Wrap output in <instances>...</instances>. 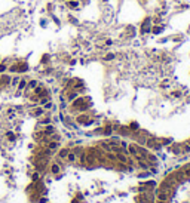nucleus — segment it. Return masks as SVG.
<instances>
[{
  "label": "nucleus",
  "instance_id": "14",
  "mask_svg": "<svg viewBox=\"0 0 190 203\" xmlns=\"http://www.w3.org/2000/svg\"><path fill=\"white\" fill-rule=\"evenodd\" d=\"M5 68H6V67H5V64H0V73H3V71H5Z\"/></svg>",
  "mask_w": 190,
  "mask_h": 203
},
{
  "label": "nucleus",
  "instance_id": "17",
  "mask_svg": "<svg viewBox=\"0 0 190 203\" xmlns=\"http://www.w3.org/2000/svg\"><path fill=\"white\" fill-rule=\"evenodd\" d=\"M70 6H71V7H77V2H71Z\"/></svg>",
  "mask_w": 190,
  "mask_h": 203
},
{
  "label": "nucleus",
  "instance_id": "15",
  "mask_svg": "<svg viewBox=\"0 0 190 203\" xmlns=\"http://www.w3.org/2000/svg\"><path fill=\"white\" fill-rule=\"evenodd\" d=\"M111 58H114V55H113V54H110V55H107V56H106V59H107V61H108V59H111Z\"/></svg>",
  "mask_w": 190,
  "mask_h": 203
},
{
  "label": "nucleus",
  "instance_id": "11",
  "mask_svg": "<svg viewBox=\"0 0 190 203\" xmlns=\"http://www.w3.org/2000/svg\"><path fill=\"white\" fill-rule=\"evenodd\" d=\"M24 87H25V82L21 80V82H19V89H24Z\"/></svg>",
  "mask_w": 190,
  "mask_h": 203
},
{
  "label": "nucleus",
  "instance_id": "7",
  "mask_svg": "<svg viewBox=\"0 0 190 203\" xmlns=\"http://www.w3.org/2000/svg\"><path fill=\"white\" fill-rule=\"evenodd\" d=\"M67 157H68V160H70V162H74V159H76V156H74V154H68Z\"/></svg>",
  "mask_w": 190,
  "mask_h": 203
},
{
  "label": "nucleus",
  "instance_id": "20",
  "mask_svg": "<svg viewBox=\"0 0 190 203\" xmlns=\"http://www.w3.org/2000/svg\"><path fill=\"white\" fill-rule=\"evenodd\" d=\"M158 203H166V202H163V200H159V202H158Z\"/></svg>",
  "mask_w": 190,
  "mask_h": 203
},
{
  "label": "nucleus",
  "instance_id": "16",
  "mask_svg": "<svg viewBox=\"0 0 190 203\" xmlns=\"http://www.w3.org/2000/svg\"><path fill=\"white\" fill-rule=\"evenodd\" d=\"M131 129H138V125H137V123H132V125H131Z\"/></svg>",
  "mask_w": 190,
  "mask_h": 203
},
{
  "label": "nucleus",
  "instance_id": "5",
  "mask_svg": "<svg viewBox=\"0 0 190 203\" xmlns=\"http://www.w3.org/2000/svg\"><path fill=\"white\" fill-rule=\"evenodd\" d=\"M58 142H49V150H57Z\"/></svg>",
  "mask_w": 190,
  "mask_h": 203
},
{
  "label": "nucleus",
  "instance_id": "6",
  "mask_svg": "<svg viewBox=\"0 0 190 203\" xmlns=\"http://www.w3.org/2000/svg\"><path fill=\"white\" fill-rule=\"evenodd\" d=\"M52 132H54V128H52V126H48V128H46V130H45V134H48V135H49V134H52Z\"/></svg>",
  "mask_w": 190,
  "mask_h": 203
},
{
  "label": "nucleus",
  "instance_id": "9",
  "mask_svg": "<svg viewBox=\"0 0 190 203\" xmlns=\"http://www.w3.org/2000/svg\"><path fill=\"white\" fill-rule=\"evenodd\" d=\"M7 113H9V117H11V119H13V117H15V113H13V110H9Z\"/></svg>",
  "mask_w": 190,
  "mask_h": 203
},
{
  "label": "nucleus",
  "instance_id": "10",
  "mask_svg": "<svg viewBox=\"0 0 190 203\" xmlns=\"http://www.w3.org/2000/svg\"><path fill=\"white\" fill-rule=\"evenodd\" d=\"M117 157H119V160H122V162H126V157H125V156H122V154H119Z\"/></svg>",
  "mask_w": 190,
  "mask_h": 203
},
{
  "label": "nucleus",
  "instance_id": "2",
  "mask_svg": "<svg viewBox=\"0 0 190 203\" xmlns=\"http://www.w3.org/2000/svg\"><path fill=\"white\" fill-rule=\"evenodd\" d=\"M141 31L143 33H147V31H150V24H149V19L146 21L144 24H143V27H141Z\"/></svg>",
  "mask_w": 190,
  "mask_h": 203
},
{
  "label": "nucleus",
  "instance_id": "13",
  "mask_svg": "<svg viewBox=\"0 0 190 203\" xmlns=\"http://www.w3.org/2000/svg\"><path fill=\"white\" fill-rule=\"evenodd\" d=\"M184 151H186V153H190V145H187V144L184 145Z\"/></svg>",
  "mask_w": 190,
  "mask_h": 203
},
{
  "label": "nucleus",
  "instance_id": "19",
  "mask_svg": "<svg viewBox=\"0 0 190 203\" xmlns=\"http://www.w3.org/2000/svg\"><path fill=\"white\" fill-rule=\"evenodd\" d=\"M30 87H36V82H30Z\"/></svg>",
  "mask_w": 190,
  "mask_h": 203
},
{
  "label": "nucleus",
  "instance_id": "18",
  "mask_svg": "<svg viewBox=\"0 0 190 203\" xmlns=\"http://www.w3.org/2000/svg\"><path fill=\"white\" fill-rule=\"evenodd\" d=\"M9 80H11V79H9V77H7V76H6V77L3 79V82H5V83H9Z\"/></svg>",
  "mask_w": 190,
  "mask_h": 203
},
{
  "label": "nucleus",
  "instance_id": "12",
  "mask_svg": "<svg viewBox=\"0 0 190 203\" xmlns=\"http://www.w3.org/2000/svg\"><path fill=\"white\" fill-rule=\"evenodd\" d=\"M42 113H43V110H40V108H39V110H36V111H34V114H36V116H40V114H42Z\"/></svg>",
  "mask_w": 190,
  "mask_h": 203
},
{
  "label": "nucleus",
  "instance_id": "4",
  "mask_svg": "<svg viewBox=\"0 0 190 203\" xmlns=\"http://www.w3.org/2000/svg\"><path fill=\"white\" fill-rule=\"evenodd\" d=\"M51 169H52L54 173H58V172H59V166H58V165H52V167H51Z\"/></svg>",
  "mask_w": 190,
  "mask_h": 203
},
{
  "label": "nucleus",
  "instance_id": "8",
  "mask_svg": "<svg viewBox=\"0 0 190 203\" xmlns=\"http://www.w3.org/2000/svg\"><path fill=\"white\" fill-rule=\"evenodd\" d=\"M7 138H9L11 141H13V139H15V135L12 134V132H9V134H7Z\"/></svg>",
  "mask_w": 190,
  "mask_h": 203
},
{
  "label": "nucleus",
  "instance_id": "3",
  "mask_svg": "<svg viewBox=\"0 0 190 203\" xmlns=\"http://www.w3.org/2000/svg\"><path fill=\"white\" fill-rule=\"evenodd\" d=\"M68 156V150L65 148V150H61V153H59V157L61 159H64V157H67Z\"/></svg>",
  "mask_w": 190,
  "mask_h": 203
},
{
  "label": "nucleus",
  "instance_id": "1",
  "mask_svg": "<svg viewBox=\"0 0 190 203\" xmlns=\"http://www.w3.org/2000/svg\"><path fill=\"white\" fill-rule=\"evenodd\" d=\"M168 197H169V194H168V193H165V191H159V190H158V199H159V200L166 202V200H168Z\"/></svg>",
  "mask_w": 190,
  "mask_h": 203
}]
</instances>
